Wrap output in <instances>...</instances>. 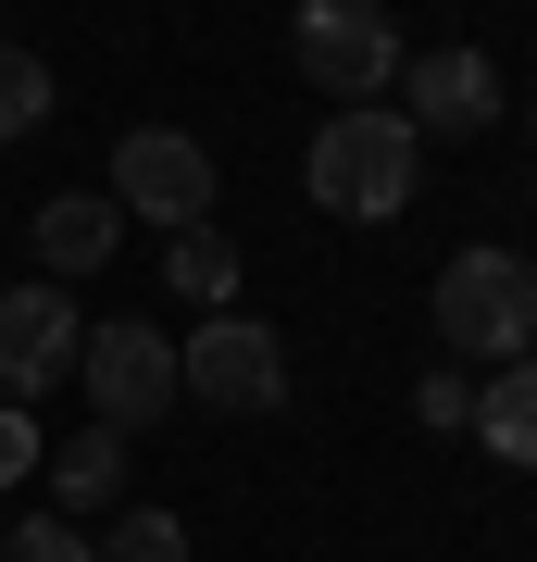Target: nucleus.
<instances>
[{"instance_id": "obj_1", "label": "nucleus", "mask_w": 537, "mask_h": 562, "mask_svg": "<svg viewBox=\"0 0 537 562\" xmlns=\"http://www.w3.org/2000/svg\"><path fill=\"white\" fill-rule=\"evenodd\" d=\"M300 188H313L338 225H388L425 201V138L400 125L388 101H338L313 125V162H300Z\"/></svg>"}, {"instance_id": "obj_2", "label": "nucleus", "mask_w": 537, "mask_h": 562, "mask_svg": "<svg viewBox=\"0 0 537 562\" xmlns=\"http://www.w3.org/2000/svg\"><path fill=\"white\" fill-rule=\"evenodd\" d=\"M438 350L450 362H525L537 350V262L525 250H500V238H476V250H450L438 262Z\"/></svg>"}, {"instance_id": "obj_3", "label": "nucleus", "mask_w": 537, "mask_h": 562, "mask_svg": "<svg viewBox=\"0 0 537 562\" xmlns=\"http://www.w3.org/2000/svg\"><path fill=\"white\" fill-rule=\"evenodd\" d=\"M76 375H88V401H100V425H113V438H138V425H163V413L188 401V387H176V338H163V325H138V313L88 325V338H76Z\"/></svg>"}, {"instance_id": "obj_4", "label": "nucleus", "mask_w": 537, "mask_h": 562, "mask_svg": "<svg viewBox=\"0 0 537 562\" xmlns=\"http://www.w3.org/2000/svg\"><path fill=\"white\" fill-rule=\"evenodd\" d=\"M176 387L200 413H276L288 401V350H276V325H250V313H200V338L176 350Z\"/></svg>"}, {"instance_id": "obj_5", "label": "nucleus", "mask_w": 537, "mask_h": 562, "mask_svg": "<svg viewBox=\"0 0 537 562\" xmlns=\"http://www.w3.org/2000/svg\"><path fill=\"white\" fill-rule=\"evenodd\" d=\"M288 50H300V76L338 88V101H376V88H400V25L376 13V0H300Z\"/></svg>"}, {"instance_id": "obj_6", "label": "nucleus", "mask_w": 537, "mask_h": 562, "mask_svg": "<svg viewBox=\"0 0 537 562\" xmlns=\"http://www.w3.org/2000/svg\"><path fill=\"white\" fill-rule=\"evenodd\" d=\"M113 201L138 213V225H213V150L188 138V125H125V150H113Z\"/></svg>"}, {"instance_id": "obj_7", "label": "nucleus", "mask_w": 537, "mask_h": 562, "mask_svg": "<svg viewBox=\"0 0 537 562\" xmlns=\"http://www.w3.org/2000/svg\"><path fill=\"white\" fill-rule=\"evenodd\" d=\"M400 125H413V138H488L500 125V63L488 50H413L400 63Z\"/></svg>"}, {"instance_id": "obj_8", "label": "nucleus", "mask_w": 537, "mask_h": 562, "mask_svg": "<svg viewBox=\"0 0 537 562\" xmlns=\"http://www.w3.org/2000/svg\"><path fill=\"white\" fill-rule=\"evenodd\" d=\"M76 288H0V401H38V387H63L76 375Z\"/></svg>"}, {"instance_id": "obj_9", "label": "nucleus", "mask_w": 537, "mask_h": 562, "mask_svg": "<svg viewBox=\"0 0 537 562\" xmlns=\"http://www.w3.org/2000/svg\"><path fill=\"white\" fill-rule=\"evenodd\" d=\"M25 238H38V276H113V250H125V201L113 188H63V201H38V225H25Z\"/></svg>"}, {"instance_id": "obj_10", "label": "nucleus", "mask_w": 537, "mask_h": 562, "mask_svg": "<svg viewBox=\"0 0 537 562\" xmlns=\"http://www.w3.org/2000/svg\"><path fill=\"white\" fill-rule=\"evenodd\" d=\"M462 438H488L500 462H525V475H537V350H525V362H488L476 425H462Z\"/></svg>"}, {"instance_id": "obj_11", "label": "nucleus", "mask_w": 537, "mask_h": 562, "mask_svg": "<svg viewBox=\"0 0 537 562\" xmlns=\"http://www.w3.org/2000/svg\"><path fill=\"white\" fill-rule=\"evenodd\" d=\"M38 475H51V513H63V525H88V513L125 487V438H113V425H88V438H63Z\"/></svg>"}, {"instance_id": "obj_12", "label": "nucleus", "mask_w": 537, "mask_h": 562, "mask_svg": "<svg viewBox=\"0 0 537 562\" xmlns=\"http://www.w3.org/2000/svg\"><path fill=\"white\" fill-rule=\"evenodd\" d=\"M163 288H176L188 313H225L238 301V250H225L213 225H176V238H163Z\"/></svg>"}, {"instance_id": "obj_13", "label": "nucleus", "mask_w": 537, "mask_h": 562, "mask_svg": "<svg viewBox=\"0 0 537 562\" xmlns=\"http://www.w3.org/2000/svg\"><path fill=\"white\" fill-rule=\"evenodd\" d=\"M88 562H188V525H176V513H150V501H138V513H113V538H100Z\"/></svg>"}, {"instance_id": "obj_14", "label": "nucleus", "mask_w": 537, "mask_h": 562, "mask_svg": "<svg viewBox=\"0 0 537 562\" xmlns=\"http://www.w3.org/2000/svg\"><path fill=\"white\" fill-rule=\"evenodd\" d=\"M38 125H51V63L0 50V138H38Z\"/></svg>"}, {"instance_id": "obj_15", "label": "nucleus", "mask_w": 537, "mask_h": 562, "mask_svg": "<svg viewBox=\"0 0 537 562\" xmlns=\"http://www.w3.org/2000/svg\"><path fill=\"white\" fill-rule=\"evenodd\" d=\"M0 562H88V538L63 513H25V525H0Z\"/></svg>"}, {"instance_id": "obj_16", "label": "nucleus", "mask_w": 537, "mask_h": 562, "mask_svg": "<svg viewBox=\"0 0 537 562\" xmlns=\"http://www.w3.org/2000/svg\"><path fill=\"white\" fill-rule=\"evenodd\" d=\"M413 413L438 425V438H462V425H476V375H462V362H438V375L413 387Z\"/></svg>"}, {"instance_id": "obj_17", "label": "nucleus", "mask_w": 537, "mask_h": 562, "mask_svg": "<svg viewBox=\"0 0 537 562\" xmlns=\"http://www.w3.org/2000/svg\"><path fill=\"white\" fill-rule=\"evenodd\" d=\"M38 462H51V450H38V425H25V401H0V487L38 475Z\"/></svg>"}, {"instance_id": "obj_18", "label": "nucleus", "mask_w": 537, "mask_h": 562, "mask_svg": "<svg viewBox=\"0 0 537 562\" xmlns=\"http://www.w3.org/2000/svg\"><path fill=\"white\" fill-rule=\"evenodd\" d=\"M525 138H537V88H525Z\"/></svg>"}]
</instances>
